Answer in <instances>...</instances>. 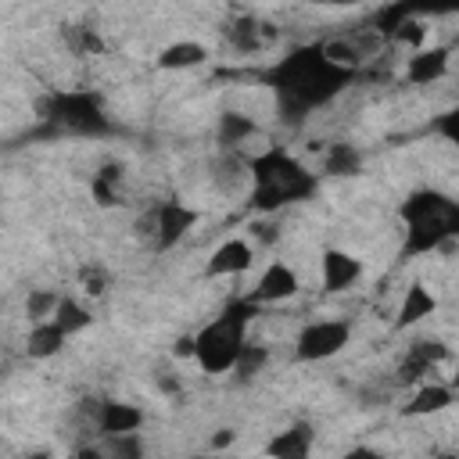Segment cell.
Returning <instances> with one entry per match:
<instances>
[{
  "label": "cell",
  "instance_id": "12",
  "mask_svg": "<svg viewBox=\"0 0 459 459\" xmlns=\"http://www.w3.org/2000/svg\"><path fill=\"white\" fill-rule=\"evenodd\" d=\"M448 72V50L445 47H430V50H416L405 65V79L416 86H430Z\"/></svg>",
  "mask_w": 459,
  "mask_h": 459
},
{
  "label": "cell",
  "instance_id": "1",
  "mask_svg": "<svg viewBox=\"0 0 459 459\" xmlns=\"http://www.w3.org/2000/svg\"><path fill=\"white\" fill-rule=\"evenodd\" d=\"M351 79V68H341L333 61L323 57L319 47L298 50L287 61H280V68L273 72V86L280 90V111L283 122H301L312 108L326 104L330 97H337Z\"/></svg>",
  "mask_w": 459,
  "mask_h": 459
},
{
  "label": "cell",
  "instance_id": "15",
  "mask_svg": "<svg viewBox=\"0 0 459 459\" xmlns=\"http://www.w3.org/2000/svg\"><path fill=\"white\" fill-rule=\"evenodd\" d=\"M65 337H68V333H65L54 319H39V323H32L25 348H29V355H32V359H50V355H57V351H61Z\"/></svg>",
  "mask_w": 459,
  "mask_h": 459
},
{
  "label": "cell",
  "instance_id": "19",
  "mask_svg": "<svg viewBox=\"0 0 459 459\" xmlns=\"http://www.w3.org/2000/svg\"><path fill=\"white\" fill-rule=\"evenodd\" d=\"M255 129H258V126H255L247 115H240V111H226V115L219 118V143L233 151V147H240L244 140H251Z\"/></svg>",
  "mask_w": 459,
  "mask_h": 459
},
{
  "label": "cell",
  "instance_id": "10",
  "mask_svg": "<svg viewBox=\"0 0 459 459\" xmlns=\"http://www.w3.org/2000/svg\"><path fill=\"white\" fill-rule=\"evenodd\" d=\"M93 423L104 437L111 434H136V427L143 423V412L129 402H97L93 409Z\"/></svg>",
  "mask_w": 459,
  "mask_h": 459
},
{
  "label": "cell",
  "instance_id": "24",
  "mask_svg": "<svg viewBox=\"0 0 459 459\" xmlns=\"http://www.w3.org/2000/svg\"><path fill=\"white\" fill-rule=\"evenodd\" d=\"M265 359H269V351H265V348H258V344H247V341H244V348L237 351V362H233L230 369H233L240 380H247V377H255V373L265 366Z\"/></svg>",
  "mask_w": 459,
  "mask_h": 459
},
{
  "label": "cell",
  "instance_id": "28",
  "mask_svg": "<svg viewBox=\"0 0 459 459\" xmlns=\"http://www.w3.org/2000/svg\"><path fill=\"white\" fill-rule=\"evenodd\" d=\"M79 283H82V290H90V294H104V287H108V276H104L100 269L86 265V269L79 273Z\"/></svg>",
  "mask_w": 459,
  "mask_h": 459
},
{
  "label": "cell",
  "instance_id": "18",
  "mask_svg": "<svg viewBox=\"0 0 459 459\" xmlns=\"http://www.w3.org/2000/svg\"><path fill=\"white\" fill-rule=\"evenodd\" d=\"M208 57V50L201 47V43H194V39H183V43H172V47H165L161 54H158V65L161 68H172V72H179V68H194V65H201Z\"/></svg>",
  "mask_w": 459,
  "mask_h": 459
},
{
  "label": "cell",
  "instance_id": "11",
  "mask_svg": "<svg viewBox=\"0 0 459 459\" xmlns=\"http://www.w3.org/2000/svg\"><path fill=\"white\" fill-rule=\"evenodd\" d=\"M362 276V262L355 258V255H348V251H341V247H330L326 255H323V287L326 290H348L355 280Z\"/></svg>",
  "mask_w": 459,
  "mask_h": 459
},
{
  "label": "cell",
  "instance_id": "23",
  "mask_svg": "<svg viewBox=\"0 0 459 459\" xmlns=\"http://www.w3.org/2000/svg\"><path fill=\"white\" fill-rule=\"evenodd\" d=\"M319 50H323L326 61H333V65H341V68H351V72H355V68L362 65V54H359V47H355L351 39H326Z\"/></svg>",
  "mask_w": 459,
  "mask_h": 459
},
{
  "label": "cell",
  "instance_id": "20",
  "mask_svg": "<svg viewBox=\"0 0 459 459\" xmlns=\"http://www.w3.org/2000/svg\"><path fill=\"white\" fill-rule=\"evenodd\" d=\"M226 36H230V43H233L240 54H255V50L262 47V25H258L255 18H237V22L226 29Z\"/></svg>",
  "mask_w": 459,
  "mask_h": 459
},
{
  "label": "cell",
  "instance_id": "7",
  "mask_svg": "<svg viewBox=\"0 0 459 459\" xmlns=\"http://www.w3.org/2000/svg\"><path fill=\"white\" fill-rule=\"evenodd\" d=\"M298 294V273L287 262H269L265 273L258 276L255 290L247 294V301L255 305H273V301H287Z\"/></svg>",
  "mask_w": 459,
  "mask_h": 459
},
{
  "label": "cell",
  "instance_id": "27",
  "mask_svg": "<svg viewBox=\"0 0 459 459\" xmlns=\"http://www.w3.org/2000/svg\"><path fill=\"white\" fill-rule=\"evenodd\" d=\"M402 7L409 14H420V11H430V14H445L455 7V0H402Z\"/></svg>",
  "mask_w": 459,
  "mask_h": 459
},
{
  "label": "cell",
  "instance_id": "5",
  "mask_svg": "<svg viewBox=\"0 0 459 459\" xmlns=\"http://www.w3.org/2000/svg\"><path fill=\"white\" fill-rule=\"evenodd\" d=\"M351 337V326L344 319H319V323H308L301 333H298V359L301 362H323L330 355H337Z\"/></svg>",
  "mask_w": 459,
  "mask_h": 459
},
{
  "label": "cell",
  "instance_id": "8",
  "mask_svg": "<svg viewBox=\"0 0 459 459\" xmlns=\"http://www.w3.org/2000/svg\"><path fill=\"white\" fill-rule=\"evenodd\" d=\"M448 359V348L437 341V337H420V341H412L409 344V351H405V359L398 362V380L402 384H412V380H420L423 373H430L437 362H445Z\"/></svg>",
  "mask_w": 459,
  "mask_h": 459
},
{
  "label": "cell",
  "instance_id": "25",
  "mask_svg": "<svg viewBox=\"0 0 459 459\" xmlns=\"http://www.w3.org/2000/svg\"><path fill=\"white\" fill-rule=\"evenodd\" d=\"M93 197H97V204H115L118 201V165L100 169V176L93 179Z\"/></svg>",
  "mask_w": 459,
  "mask_h": 459
},
{
  "label": "cell",
  "instance_id": "30",
  "mask_svg": "<svg viewBox=\"0 0 459 459\" xmlns=\"http://www.w3.org/2000/svg\"><path fill=\"white\" fill-rule=\"evenodd\" d=\"M212 445H215V448H222V445H233V430H219Z\"/></svg>",
  "mask_w": 459,
  "mask_h": 459
},
{
  "label": "cell",
  "instance_id": "9",
  "mask_svg": "<svg viewBox=\"0 0 459 459\" xmlns=\"http://www.w3.org/2000/svg\"><path fill=\"white\" fill-rule=\"evenodd\" d=\"M251 262H255V247L247 240H240V237H230L208 255L204 276H237V273L251 269Z\"/></svg>",
  "mask_w": 459,
  "mask_h": 459
},
{
  "label": "cell",
  "instance_id": "29",
  "mask_svg": "<svg viewBox=\"0 0 459 459\" xmlns=\"http://www.w3.org/2000/svg\"><path fill=\"white\" fill-rule=\"evenodd\" d=\"M108 452H115V455H140V445H136L133 434H111Z\"/></svg>",
  "mask_w": 459,
  "mask_h": 459
},
{
  "label": "cell",
  "instance_id": "14",
  "mask_svg": "<svg viewBox=\"0 0 459 459\" xmlns=\"http://www.w3.org/2000/svg\"><path fill=\"white\" fill-rule=\"evenodd\" d=\"M434 308H437V298L423 287V283H409V290H405V298H402V305H398V326H412V323H420V319H427V316H434Z\"/></svg>",
  "mask_w": 459,
  "mask_h": 459
},
{
  "label": "cell",
  "instance_id": "2",
  "mask_svg": "<svg viewBox=\"0 0 459 459\" xmlns=\"http://www.w3.org/2000/svg\"><path fill=\"white\" fill-rule=\"evenodd\" d=\"M251 172H255L251 208H258V212H276V208H283L290 201H301L316 190V176L280 147L262 151L251 161Z\"/></svg>",
  "mask_w": 459,
  "mask_h": 459
},
{
  "label": "cell",
  "instance_id": "4",
  "mask_svg": "<svg viewBox=\"0 0 459 459\" xmlns=\"http://www.w3.org/2000/svg\"><path fill=\"white\" fill-rule=\"evenodd\" d=\"M43 115L54 126L72 129V133H104L108 129V115L93 93H54L50 100H43Z\"/></svg>",
  "mask_w": 459,
  "mask_h": 459
},
{
  "label": "cell",
  "instance_id": "6",
  "mask_svg": "<svg viewBox=\"0 0 459 459\" xmlns=\"http://www.w3.org/2000/svg\"><path fill=\"white\" fill-rule=\"evenodd\" d=\"M194 222H197V212H194V208H186V204H179V201H165V204L154 212V219H151V233H154L158 247L169 251L172 244H179V240L194 230Z\"/></svg>",
  "mask_w": 459,
  "mask_h": 459
},
{
  "label": "cell",
  "instance_id": "17",
  "mask_svg": "<svg viewBox=\"0 0 459 459\" xmlns=\"http://www.w3.org/2000/svg\"><path fill=\"white\" fill-rule=\"evenodd\" d=\"M452 204H455V201L445 197V194H437V190H416V194L402 204V219H405V222L427 219V215H437V212H445V208H452Z\"/></svg>",
  "mask_w": 459,
  "mask_h": 459
},
{
  "label": "cell",
  "instance_id": "22",
  "mask_svg": "<svg viewBox=\"0 0 459 459\" xmlns=\"http://www.w3.org/2000/svg\"><path fill=\"white\" fill-rule=\"evenodd\" d=\"M330 176H355L359 172V151L348 147V143H333L326 151V165H323Z\"/></svg>",
  "mask_w": 459,
  "mask_h": 459
},
{
  "label": "cell",
  "instance_id": "21",
  "mask_svg": "<svg viewBox=\"0 0 459 459\" xmlns=\"http://www.w3.org/2000/svg\"><path fill=\"white\" fill-rule=\"evenodd\" d=\"M65 333H79L82 326H90V312L75 301V298H57V308H54V316H50Z\"/></svg>",
  "mask_w": 459,
  "mask_h": 459
},
{
  "label": "cell",
  "instance_id": "3",
  "mask_svg": "<svg viewBox=\"0 0 459 459\" xmlns=\"http://www.w3.org/2000/svg\"><path fill=\"white\" fill-rule=\"evenodd\" d=\"M255 316V301H233L219 319H212L197 337H194V359L208 373H226L237 362V351L244 348V326Z\"/></svg>",
  "mask_w": 459,
  "mask_h": 459
},
{
  "label": "cell",
  "instance_id": "26",
  "mask_svg": "<svg viewBox=\"0 0 459 459\" xmlns=\"http://www.w3.org/2000/svg\"><path fill=\"white\" fill-rule=\"evenodd\" d=\"M54 308H57V290H32V294L25 298V312H29V319H32V323L50 319V316H54Z\"/></svg>",
  "mask_w": 459,
  "mask_h": 459
},
{
  "label": "cell",
  "instance_id": "13",
  "mask_svg": "<svg viewBox=\"0 0 459 459\" xmlns=\"http://www.w3.org/2000/svg\"><path fill=\"white\" fill-rule=\"evenodd\" d=\"M269 455H280V459H305L312 452V427L308 423H294L287 430H280L269 445H265Z\"/></svg>",
  "mask_w": 459,
  "mask_h": 459
},
{
  "label": "cell",
  "instance_id": "31",
  "mask_svg": "<svg viewBox=\"0 0 459 459\" xmlns=\"http://www.w3.org/2000/svg\"><path fill=\"white\" fill-rule=\"evenodd\" d=\"M316 4H326V7H348V4H359V0H316Z\"/></svg>",
  "mask_w": 459,
  "mask_h": 459
},
{
  "label": "cell",
  "instance_id": "16",
  "mask_svg": "<svg viewBox=\"0 0 459 459\" xmlns=\"http://www.w3.org/2000/svg\"><path fill=\"white\" fill-rule=\"evenodd\" d=\"M448 405H452V387H445V384H423L402 412L405 416H430V412H441Z\"/></svg>",
  "mask_w": 459,
  "mask_h": 459
}]
</instances>
